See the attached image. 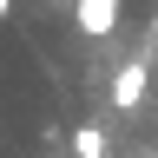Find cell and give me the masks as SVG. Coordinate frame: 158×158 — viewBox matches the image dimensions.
<instances>
[{
  "label": "cell",
  "instance_id": "obj_1",
  "mask_svg": "<svg viewBox=\"0 0 158 158\" xmlns=\"http://www.w3.org/2000/svg\"><path fill=\"white\" fill-rule=\"evenodd\" d=\"M145 86H152V66H145V59H125V66H118V79H112V106H118V112H138Z\"/></svg>",
  "mask_w": 158,
  "mask_h": 158
},
{
  "label": "cell",
  "instance_id": "obj_2",
  "mask_svg": "<svg viewBox=\"0 0 158 158\" xmlns=\"http://www.w3.org/2000/svg\"><path fill=\"white\" fill-rule=\"evenodd\" d=\"M73 20H79L86 40H106L118 27V0H73Z\"/></svg>",
  "mask_w": 158,
  "mask_h": 158
},
{
  "label": "cell",
  "instance_id": "obj_3",
  "mask_svg": "<svg viewBox=\"0 0 158 158\" xmlns=\"http://www.w3.org/2000/svg\"><path fill=\"white\" fill-rule=\"evenodd\" d=\"M73 152L79 158H106V132H99V125H79L73 132Z\"/></svg>",
  "mask_w": 158,
  "mask_h": 158
},
{
  "label": "cell",
  "instance_id": "obj_4",
  "mask_svg": "<svg viewBox=\"0 0 158 158\" xmlns=\"http://www.w3.org/2000/svg\"><path fill=\"white\" fill-rule=\"evenodd\" d=\"M7 13H13V0H0V20H7Z\"/></svg>",
  "mask_w": 158,
  "mask_h": 158
}]
</instances>
